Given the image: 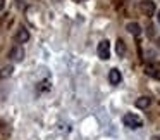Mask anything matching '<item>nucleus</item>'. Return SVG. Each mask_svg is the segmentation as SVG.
Returning a JSON list of instances; mask_svg holds the SVG:
<instances>
[{
	"mask_svg": "<svg viewBox=\"0 0 160 140\" xmlns=\"http://www.w3.org/2000/svg\"><path fill=\"white\" fill-rule=\"evenodd\" d=\"M122 123L129 130H139L143 126V119L138 114H132V112H128V114L122 116Z\"/></svg>",
	"mask_w": 160,
	"mask_h": 140,
	"instance_id": "nucleus-1",
	"label": "nucleus"
},
{
	"mask_svg": "<svg viewBox=\"0 0 160 140\" xmlns=\"http://www.w3.org/2000/svg\"><path fill=\"white\" fill-rule=\"evenodd\" d=\"M97 54H98V57H100L102 61L110 59V43H108V40H102V42L98 43Z\"/></svg>",
	"mask_w": 160,
	"mask_h": 140,
	"instance_id": "nucleus-2",
	"label": "nucleus"
},
{
	"mask_svg": "<svg viewBox=\"0 0 160 140\" xmlns=\"http://www.w3.org/2000/svg\"><path fill=\"white\" fill-rule=\"evenodd\" d=\"M139 7H141V12H143V14L148 16V18L157 12V7H155V2H153V0H141Z\"/></svg>",
	"mask_w": 160,
	"mask_h": 140,
	"instance_id": "nucleus-3",
	"label": "nucleus"
},
{
	"mask_svg": "<svg viewBox=\"0 0 160 140\" xmlns=\"http://www.w3.org/2000/svg\"><path fill=\"white\" fill-rule=\"evenodd\" d=\"M9 59L14 61V62H21L24 59V49L21 45H14L11 49V52H9Z\"/></svg>",
	"mask_w": 160,
	"mask_h": 140,
	"instance_id": "nucleus-4",
	"label": "nucleus"
},
{
	"mask_svg": "<svg viewBox=\"0 0 160 140\" xmlns=\"http://www.w3.org/2000/svg\"><path fill=\"white\" fill-rule=\"evenodd\" d=\"M108 81H110V85H114V87H117L122 81V73L117 67H112V69L108 71Z\"/></svg>",
	"mask_w": 160,
	"mask_h": 140,
	"instance_id": "nucleus-5",
	"label": "nucleus"
},
{
	"mask_svg": "<svg viewBox=\"0 0 160 140\" xmlns=\"http://www.w3.org/2000/svg\"><path fill=\"white\" fill-rule=\"evenodd\" d=\"M150 104H152V99L148 95H143V97L136 99V102H134V105L138 109H146V107H150Z\"/></svg>",
	"mask_w": 160,
	"mask_h": 140,
	"instance_id": "nucleus-6",
	"label": "nucleus"
},
{
	"mask_svg": "<svg viewBox=\"0 0 160 140\" xmlns=\"http://www.w3.org/2000/svg\"><path fill=\"white\" fill-rule=\"evenodd\" d=\"M126 30H128L132 36L141 35V26H139L138 23H128V24H126Z\"/></svg>",
	"mask_w": 160,
	"mask_h": 140,
	"instance_id": "nucleus-7",
	"label": "nucleus"
},
{
	"mask_svg": "<svg viewBox=\"0 0 160 140\" xmlns=\"http://www.w3.org/2000/svg\"><path fill=\"white\" fill-rule=\"evenodd\" d=\"M16 40H18V43H26L29 40V31L26 28H21L16 35Z\"/></svg>",
	"mask_w": 160,
	"mask_h": 140,
	"instance_id": "nucleus-8",
	"label": "nucleus"
},
{
	"mask_svg": "<svg viewBox=\"0 0 160 140\" xmlns=\"http://www.w3.org/2000/svg\"><path fill=\"white\" fill-rule=\"evenodd\" d=\"M12 73H14V66H12V64L4 66V67H2V71H0V80H5V78L12 76Z\"/></svg>",
	"mask_w": 160,
	"mask_h": 140,
	"instance_id": "nucleus-9",
	"label": "nucleus"
},
{
	"mask_svg": "<svg viewBox=\"0 0 160 140\" xmlns=\"http://www.w3.org/2000/svg\"><path fill=\"white\" fill-rule=\"evenodd\" d=\"M115 50H117L119 57H122L126 54V45H124V42H122L121 38H117V42H115Z\"/></svg>",
	"mask_w": 160,
	"mask_h": 140,
	"instance_id": "nucleus-10",
	"label": "nucleus"
},
{
	"mask_svg": "<svg viewBox=\"0 0 160 140\" xmlns=\"http://www.w3.org/2000/svg\"><path fill=\"white\" fill-rule=\"evenodd\" d=\"M146 73H148L152 78H155V80H160V69H158V67L148 66V67H146Z\"/></svg>",
	"mask_w": 160,
	"mask_h": 140,
	"instance_id": "nucleus-11",
	"label": "nucleus"
},
{
	"mask_svg": "<svg viewBox=\"0 0 160 140\" xmlns=\"http://www.w3.org/2000/svg\"><path fill=\"white\" fill-rule=\"evenodd\" d=\"M4 7H5V0H0V12L4 11Z\"/></svg>",
	"mask_w": 160,
	"mask_h": 140,
	"instance_id": "nucleus-12",
	"label": "nucleus"
},
{
	"mask_svg": "<svg viewBox=\"0 0 160 140\" xmlns=\"http://www.w3.org/2000/svg\"><path fill=\"white\" fill-rule=\"evenodd\" d=\"M157 21H158V24H160V9L157 11Z\"/></svg>",
	"mask_w": 160,
	"mask_h": 140,
	"instance_id": "nucleus-13",
	"label": "nucleus"
},
{
	"mask_svg": "<svg viewBox=\"0 0 160 140\" xmlns=\"http://www.w3.org/2000/svg\"><path fill=\"white\" fill-rule=\"evenodd\" d=\"M152 140H160V137H153V138Z\"/></svg>",
	"mask_w": 160,
	"mask_h": 140,
	"instance_id": "nucleus-14",
	"label": "nucleus"
},
{
	"mask_svg": "<svg viewBox=\"0 0 160 140\" xmlns=\"http://www.w3.org/2000/svg\"><path fill=\"white\" fill-rule=\"evenodd\" d=\"M74 2H84V0H74Z\"/></svg>",
	"mask_w": 160,
	"mask_h": 140,
	"instance_id": "nucleus-15",
	"label": "nucleus"
}]
</instances>
